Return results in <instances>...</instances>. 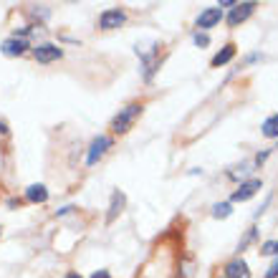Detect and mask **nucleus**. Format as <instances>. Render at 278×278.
I'll list each match as a JSON object with an SVG mask.
<instances>
[{
    "instance_id": "5701e85b",
    "label": "nucleus",
    "mask_w": 278,
    "mask_h": 278,
    "mask_svg": "<svg viewBox=\"0 0 278 278\" xmlns=\"http://www.w3.org/2000/svg\"><path fill=\"white\" fill-rule=\"evenodd\" d=\"M66 278H81V276H79L76 271H71V273H66Z\"/></svg>"
},
{
    "instance_id": "6e6552de",
    "label": "nucleus",
    "mask_w": 278,
    "mask_h": 278,
    "mask_svg": "<svg viewBox=\"0 0 278 278\" xmlns=\"http://www.w3.org/2000/svg\"><path fill=\"white\" fill-rule=\"evenodd\" d=\"M223 21V10L220 8H205L200 15H197V21H195V26L200 28V31H210V28H215L217 23Z\"/></svg>"
},
{
    "instance_id": "423d86ee",
    "label": "nucleus",
    "mask_w": 278,
    "mask_h": 278,
    "mask_svg": "<svg viewBox=\"0 0 278 278\" xmlns=\"http://www.w3.org/2000/svg\"><path fill=\"white\" fill-rule=\"evenodd\" d=\"M28 48H31V43L23 41V38H15V35H10V38H5V41L0 43V51H3V56H8V59L23 56Z\"/></svg>"
},
{
    "instance_id": "412c9836",
    "label": "nucleus",
    "mask_w": 278,
    "mask_h": 278,
    "mask_svg": "<svg viewBox=\"0 0 278 278\" xmlns=\"http://www.w3.org/2000/svg\"><path fill=\"white\" fill-rule=\"evenodd\" d=\"M91 278H112V276H109V273H106V271H99V273H94Z\"/></svg>"
},
{
    "instance_id": "9b49d317",
    "label": "nucleus",
    "mask_w": 278,
    "mask_h": 278,
    "mask_svg": "<svg viewBox=\"0 0 278 278\" xmlns=\"http://www.w3.org/2000/svg\"><path fill=\"white\" fill-rule=\"evenodd\" d=\"M26 200H28V202H33V205H43V202L48 200V187L41 185V182L28 185V187H26Z\"/></svg>"
},
{
    "instance_id": "dca6fc26",
    "label": "nucleus",
    "mask_w": 278,
    "mask_h": 278,
    "mask_svg": "<svg viewBox=\"0 0 278 278\" xmlns=\"http://www.w3.org/2000/svg\"><path fill=\"white\" fill-rule=\"evenodd\" d=\"M255 235H258V228H250V230H248L246 235H243V240L238 243V253H240V250H246V248L250 246L253 240H255Z\"/></svg>"
},
{
    "instance_id": "7ed1b4c3",
    "label": "nucleus",
    "mask_w": 278,
    "mask_h": 278,
    "mask_svg": "<svg viewBox=\"0 0 278 278\" xmlns=\"http://www.w3.org/2000/svg\"><path fill=\"white\" fill-rule=\"evenodd\" d=\"M33 59L38 63H53L63 59V48L61 46H56V43H38V46H33Z\"/></svg>"
},
{
    "instance_id": "4468645a",
    "label": "nucleus",
    "mask_w": 278,
    "mask_h": 278,
    "mask_svg": "<svg viewBox=\"0 0 278 278\" xmlns=\"http://www.w3.org/2000/svg\"><path fill=\"white\" fill-rule=\"evenodd\" d=\"M261 132H263V137H268V139H276V137H278V114H271V117L263 122Z\"/></svg>"
},
{
    "instance_id": "f03ea898",
    "label": "nucleus",
    "mask_w": 278,
    "mask_h": 278,
    "mask_svg": "<svg viewBox=\"0 0 278 278\" xmlns=\"http://www.w3.org/2000/svg\"><path fill=\"white\" fill-rule=\"evenodd\" d=\"M142 104H126L124 109H119V114L112 119V132L114 134H126L132 129V124L137 122V117L142 114Z\"/></svg>"
},
{
    "instance_id": "b1692460",
    "label": "nucleus",
    "mask_w": 278,
    "mask_h": 278,
    "mask_svg": "<svg viewBox=\"0 0 278 278\" xmlns=\"http://www.w3.org/2000/svg\"><path fill=\"white\" fill-rule=\"evenodd\" d=\"M0 230H3V228H0Z\"/></svg>"
},
{
    "instance_id": "0eeeda50",
    "label": "nucleus",
    "mask_w": 278,
    "mask_h": 278,
    "mask_svg": "<svg viewBox=\"0 0 278 278\" xmlns=\"http://www.w3.org/2000/svg\"><path fill=\"white\" fill-rule=\"evenodd\" d=\"M253 10H255V3H235V8L228 13V26H230V28H238L243 21L250 18Z\"/></svg>"
},
{
    "instance_id": "1a4fd4ad",
    "label": "nucleus",
    "mask_w": 278,
    "mask_h": 278,
    "mask_svg": "<svg viewBox=\"0 0 278 278\" xmlns=\"http://www.w3.org/2000/svg\"><path fill=\"white\" fill-rule=\"evenodd\" d=\"M258 190H261V180H243V182L238 185V190L233 192V202H246V200H250Z\"/></svg>"
},
{
    "instance_id": "6ab92c4d",
    "label": "nucleus",
    "mask_w": 278,
    "mask_h": 278,
    "mask_svg": "<svg viewBox=\"0 0 278 278\" xmlns=\"http://www.w3.org/2000/svg\"><path fill=\"white\" fill-rule=\"evenodd\" d=\"M73 210V205H66V208H61V210H56V215H68Z\"/></svg>"
},
{
    "instance_id": "a211bd4d",
    "label": "nucleus",
    "mask_w": 278,
    "mask_h": 278,
    "mask_svg": "<svg viewBox=\"0 0 278 278\" xmlns=\"http://www.w3.org/2000/svg\"><path fill=\"white\" fill-rule=\"evenodd\" d=\"M266 278H278V258L273 261V266L268 268V273H266Z\"/></svg>"
},
{
    "instance_id": "ddd939ff",
    "label": "nucleus",
    "mask_w": 278,
    "mask_h": 278,
    "mask_svg": "<svg viewBox=\"0 0 278 278\" xmlns=\"http://www.w3.org/2000/svg\"><path fill=\"white\" fill-rule=\"evenodd\" d=\"M233 56H235V46H233V43H228V46H223V51H217L215 56H213V66H225V63H230L233 61Z\"/></svg>"
},
{
    "instance_id": "f3484780",
    "label": "nucleus",
    "mask_w": 278,
    "mask_h": 278,
    "mask_svg": "<svg viewBox=\"0 0 278 278\" xmlns=\"http://www.w3.org/2000/svg\"><path fill=\"white\" fill-rule=\"evenodd\" d=\"M192 43H195V46H200V48H205V46H210V38H208V35H205V33H195V35H192Z\"/></svg>"
},
{
    "instance_id": "39448f33",
    "label": "nucleus",
    "mask_w": 278,
    "mask_h": 278,
    "mask_svg": "<svg viewBox=\"0 0 278 278\" xmlns=\"http://www.w3.org/2000/svg\"><path fill=\"white\" fill-rule=\"evenodd\" d=\"M109 150H112V137H106V134L96 137L91 142V147H89V152H86V167H94Z\"/></svg>"
},
{
    "instance_id": "aec40b11",
    "label": "nucleus",
    "mask_w": 278,
    "mask_h": 278,
    "mask_svg": "<svg viewBox=\"0 0 278 278\" xmlns=\"http://www.w3.org/2000/svg\"><path fill=\"white\" fill-rule=\"evenodd\" d=\"M217 8H235V3H233V0H225V3H220Z\"/></svg>"
},
{
    "instance_id": "f257e3e1",
    "label": "nucleus",
    "mask_w": 278,
    "mask_h": 278,
    "mask_svg": "<svg viewBox=\"0 0 278 278\" xmlns=\"http://www.w3.org/2000/svg\"><path fill=\"white\" fill-rule=\"evenodd\" d=\"M134 53L142 59L144 63V81H152V76L159 68V61H157V53H159V43L157 41H147V43H137L134 46Z\"/></svg>"
},
{
    "instance_id": "2eb2a0df",
    "label": "nucleus",
    "mask_w": 278,
    "mask_h": 278,
    "mask_svg": "<svg viewBox=\"0 0 278 278\" xmlns=\"http://www.w3.org/2000/svg\"><path fill=\"white\" fill-rule=\"evenodd\" d=\"M230 213H233V205L230 202H217V205H213V217H217V220H225Z\"/></svg>"
},
{
    "instance_id": "f8f14e48",
    "label": "nucleus",
    "mask_w": 278,
    "mask_h": 278,
    "mask_svg": "<svg viewBox=\"0 0 278 278\" xmlns=\"http://www.w3.org/2000/svg\"><path fill=\"white\" fill-rule=\"evenodd\" d=\"M124 205H126V197H124V192L119 190H114L112 192V205H109V215H106V223H114L117 215L124 210Z\"/></svg>"
},
{
    "instance_id": "4be33fe9",
    "label": "nucleus",
    "mask_w": 278,
    "mask_h": 278,
    "mask_svg": "<svg viewBox=\"0 0 278 278\" xmlns=\"http://www.w3.org/2000/svg\"><path fill=\"white\" fill-rule=\"evenodd\" d=\"M0 134H8V124L3 122V119H0Z\"/></svg>"
},
{
    "instance_id": "20e7f679",
    "label": "nucleus",
    "mask_w": 278,
    "mask_h": 278,
    "mask_svg": "<svg viewBox=\"0 0 278 278\" xmlns=\"http://www.w3.org/2000/svg\"><path fill=\"white\" fill-rule=\"evenodd\" d=\"M126 23V13L122 8H109L99 15V28L101 31H114V28H122Z\"/></svg>"
},
{
    "instance_id": "9d476101",
    "label": "nucleus",
    "mask_w": 278,
    "mask_h": 278,
    "mask_svg": "<svg viewBox=\"0 0 278 278\" xmlns=\"http://www.w3.org/2000/svg\"><path fill=\"white\" fill-rule=\"evenodd\" d=\"M225 278H250V268L243 258H233L225 266Z\"/></svg>"
}]
</instances>
